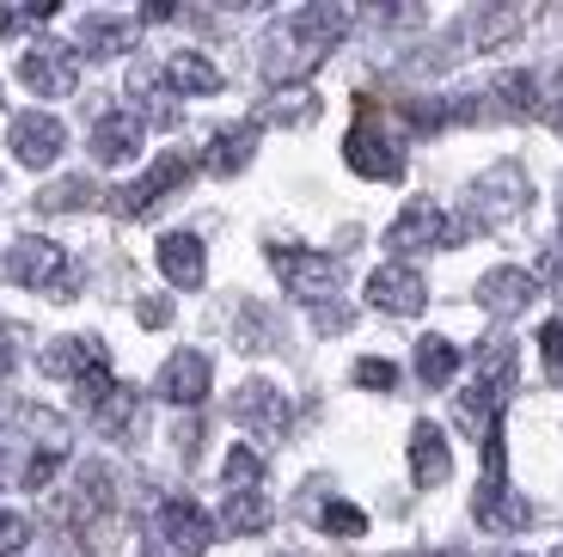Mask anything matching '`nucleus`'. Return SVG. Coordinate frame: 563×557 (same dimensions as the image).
Returning a JSON list of instances; mask_svg holds the SVG:
<instances>
[{
	"label": "nucleus",
	"mask_w": 563,
	"mask_h": 557,
	"mask_svg": "<svg viewBox=\"0 0 563 557\" xmlns=\"http://www.w3.org/2000/svg\"><path fill=\"white\" fill-rule=\"evenodd\" d=\"M92 196H99V184H92V178H62V184H49V190L37 196V209H43V215H62V209H86Z\"/></svg>",
	"instance_id": "28"
},
{
	"label": "nucleus",
	"mask_w": 563,
	"mask_h": 557,
	"mask_svg": "<svg viewBox=\"0 0 563 557\" xmlns=\"http://www.w3.org/2000/svg\"><path fill=\"white\" fill-rule=\"evenodd\" d=\"M448 472H453L448 435H441L435 423H417V429H410V478H417L422 490H435V484H448Z\"/></svg>",
	"instance_id": "20"
},
{
	"label": "nucleus",
	"mask_w": 563,
	"mask_h": 557,
	"mask_svg": "<svg viewBox=\"0 0 563 557\" xmlns=\"http://www.w3.org/2000/svg\"><path fill=\"white\" fill-rule=\"evenodd\" d=\"M533 294H539V282L527 276V270H490V276L478 282V307L496 313V319H515V313L533 307Z\"/></svg>",
	"instance_id": "18"
},
{
	"label": "nucleus",
	"mask_w": 563,
	"mask_h": 557,
	"mask_svg": "<svg viewBox=\"0 0 563 557\" xmlns=\"http://www.w3.org/2000/svg\"><path fill=\"white\" fill-rule=\"evenodd\" d=\"M166 86L172 92H184V98H209V92H221V68H214L209 56H197V50H178V56H166Z\"/></svg>",
	"instance_id": "22"
},
{
	"label": "nucleus",
	"mask_w": 563,
	"mask_h": 557,
	"mask_svg": "<svg viewBox=\"0 0 563 557\" xmlns=\"http://www.w3.org/2000/svg\"><path fill=\"white\" fill-rule=\"evenodd\" d=\"M319 527H324V533H350V539H362V533H367V515L355 509V502H324V509H319Z\"/></svg>",
	"instance_id": "31"
},
{
	"label": "nucleus",
	"mask_w": 563,
	"mask_h": 557,
	"mask_svg": "<svg viewBox=\"0 0 563 557\" xmlns=\"http://www.w3.org/2000/svg\"><path fill=\"white\" fill-rule=\"evenodd\" d=\"M190 172H197V160H190V154H159L135 184H123V190L111 196V209L123 215V221H141V215L154 209V203H166V196L178 190L184 178H190Z\"/></svg>",
	"instance_id": "7"
},
{
	"label": "nucleus",
	"mask_w": 563,
	"mask_h": 557,
	"mask_svg": "<svg viewBox=\"0 0 563 557\" xmlns=\"http://www.w3.org/2000/svg\"><path fill=\"white\" fill-rule=\"evenodd\" d=\"M312 117H319V98H312L307 86H295V92H282L276 105L257 117V129H264V123H312Z\"/></svg>",
	"instance_id": "29"
},
{
	"label": "nucleus",
	"mask_w": 563,
	"mask_h": 557,
	"mask_svg": "<svg viewBox=\"0 0 563 557\" xmlns=\"http://www.w3.org/2000/svg\"><path fill=\"white\" fill-rule=\"evenodd\" d=\"M551 557H563V545H558V551H551Z\"/></svg>",
	"instance_id": "44"
},
{
	"label": "nucleus",
	"mask_w": 563,
	"mask_h": 557,
	"mask_svg": "<svg viewBox=\"0 0 563 557\" xmlns=\"http://www.w3.org/2000/svg\"><path fill=\"white\" fill-rule=\"evenodd\" d=\"M472 515H478V527H490V533H521L527 521H533V509L508 490V478H484L478 496H472Z\"/></svg>",
	"instance_id": "16"
},
{
	"label": "nucleus",
	"mask_w": 563,
	"mask_h": 557,
	"mask_svg": "<svg viewBox=\"0 0 563 557\" xmlns=\"http://www.w3.org/2000/svg\"><path fill=\"white\" fill-rule=\"evenodd\" d=\"M545 276H551V288H558V301H563V258H545Z\"/></svg>",
	"instance_id": "40"
},
{
	"label": "nucleus",
	"mask_w": 563,
	"mask_h": 557,
	"mask_svg": "<svg viewBox=\"0 0 563 557\" xmlns=\"http://www.w3.org/2000/svg\"><path fill=\"white\" fill-rule=\"evenodd\" d=\"M43 374L86 386L92 374H111V356H104L99 337H56V343L43 349Z\"/></svg>",
	"instance_id": "13"
},
{
	"label": "nucleus",
	"mask_w": 563,
	"mask_h": 557,
	"mask_svg": "<svg viewBox=\"0 0 563 557\" xmlns=\"http://www.w3.org/2000/svg\"><path fill=\"white\" fill-rule=\"evenodd\" d=\"M269 264H276L282 288L307 301V307H331L343 288V258L331 251H307V245H269Z\"/></svg>",
	"instance_id": "4"
},
{
	"label": "nucleus",
	"mask_w": 563,
	"mask_h": 557,
	"mask_svg": "<svg viewBox=\"0 0 563 557\" xmlns=\"http://www.w3.org/2000/svg\"><path fill=\"white\" fill-rule=\"evenodd\" d=\"M515 31V13H484L478 19V43H496V37H508Z\"/></svg>",
	"instance_id": "37"
},
{
	"label": "nucleus",
	"mask_w": 563,
	"mask_h": 557,
	"mask_svg": "<svg viewBox=\"0 0 563 557\" xmlns=\"http://www.w3.org/2000/svg\"><path fill=\"white\" fill-rule=\"evenodd\" d=\"M233 423H240V429H252L257 441H282V435H288V423H295L288 392H276L269 380H245V386L233 392Z\"/></svg>",
	"instance_id": "8"
},
{
	"label": "nucleus",
	"mask_w": 563,
	"mask_h": 557,
	"mask_svg": "<svg viewBox=\"0 0 563 557\" xmlns=\"http://www.w3.org/2000/svg\"><path fill=\"white\" fill-rule=\"evenodd\" d=\"M269 521H276V509L264 502V490H233L221 509V527L227 533H264Z\"/></svg>",
	"instance_id": "24"
},
{
	"label": "nucleus",
	"mask_w": 563,
	"mask_h": 557,
	"mask_svg": "<svg viewBox=\"0 0 563 557\" xmlns=\"http://www.w3.org/2000/svg\"><path fill=\"white\" fill-rule=\"evenodd\" d=\"M558 227H563V196H558Z\"/></svg>",
	"instance_id": "42"
},
{
	"label": "nucleus",
	"mask_w": 563,
	"mask_h": 557,
	"mask_svg": "<svg viewBox=\"0 0 563 557\" xmlns=\"http://www.w3.org/2000/svg\"><path fill=\"white\" fill-rule=\"evenodd\" d=\"M178 13V7H166V0H154V7H141V19H147V25H159V19H172Z\"/></svg>",
	"instance_id": "39"
},
{
	"label": "nucleus",
	"mask_w": 563,
	"mask_h": 557,
	"mask_svg": "<svg viewBox=\"0 0 563 557\" xmlns=\"http://www.w3.org/2000/svg\"><path fill=\"white\" fill-rule=\"evenodd\" d=\"M104 509H111V466H80L68 502H56V521H62V527H74V533H86Z\"/></svg>",
	"instance_id": "15"
},
{
	"label": "nucleus",
	"mask_w": 563,
	"mask_h": 557,
	"mask_svg": "<svg viewBox=\"0 0 563 557\" xmlns=\"http://www.w3.org/2000/svg\"><path fill=\"white\" fill-rule=\"evenodd\" d=\"M135 411H141V392L135 386H111L99 404H92V423H99L104 435H129L135 429Z\"/></svg>",
	"instance_id": "26"
},
{
	"label": "nucleus",
	"mask_w": 563,
	"mask_h": 557,
	"mask_svg": "<svg viewBox=\"0 0 563 557\" xmlns=\"http://www.w3.org/2000/svg\"><path fill=\"white\" fill-rule=\"evenodd\" d=\"M7 368H13V356H7V343H0V380H7Z\"/></svg>",
	"instance_id": "41"
},
{
	"label": "nucleus",
	"mask_w": 563,
	"mask_h": 557,
	"mask_svg": "<svg viewBox=\"0 0 563 557\" xmlns=\"http://www.w3.org/2000/svg\"><path fill=\"white\" fill-rule=\"evenodd\" d=\"M62 460H68V454H62V447H43L37 460L25 466V490H43V484H49V478L62 472Z\"/></svg>",
	"instance_id": "35"
},
{
	"label": "nucleus",
	"mask_w": 563,
	"mask_h": 557,
	"mask_svg": "<svg viewBox=\"0 0 563 557\" xmlns=\"http://www.w3.org/2000/svg\"><path fill=\"white\" fill-rule=\"evenodd\" d=\"M264 484V460H257L252 447H233V454H227V496H233V490H257Z\"/></svg>",
	"instance_id": "30"
},
{
	"label": "nucleus",
	"mask_w": 563,
	"mask_h": 557,
	"mask_svg": "<svg viewBox=\"0 0 563 557\" xmlns=\"http://www.w3.org/2000/svg\"><path fill=\"white\" fill-rule=\"evenodd\" d=\"M141 135H147V123H141L135 111H111L92 123V160L99 166H123V160L141 154Z\"/></svg>",
	"instance_id": "17"
},
{
	"label": "nucleus",
	"mask_w": 563,
	"mask_h": 557,
	"mask_svg": "<svg viewBox=\"0 0 563 557\" xmlns=\"http://www.w3.org/2000/svg\"><path fill=\"white\" fill-rule=\"evenodd\" d=\"M159 270H166L172 288H202V276H209V258H202V239L197 233H166L154 245Z\"/></svg>",
	"instance_id": "19"
},
{
	"label": "nucleus",
	"mask_w": 563,
	"mask_h": 557,
	"mask_svg": "<svg viewBox=\"0 0 563 557\" xmlns=\"http://www.w3.org/2000/svg\"><path fill=\"white\" fill-rule=\"evenodd\" d=\"M527 209V172L521 166H490L478 184H472V196H465V221H472V233H484V227H508L515 215Z\"/></svg>",
	"instance_id": "6"
},
{
	"label": "nucleus",
	"mask_w": 563,
	"mask_h": 557,
	"mask_svg": "<svg viewBox=\"0 0 563 557\" xmlns=\"http://www.w3.org/2000/svg\"><path fill=\"white\" fill-rule=\"evenodd\" d=\"M367 301H374L380 313H393V319H417V313L429 307V282H422L410 264H380L374 276H367Z\"/></svg>",
	"instance_id": "12"
},
{
	"label": "nucleus",
	"mask_w": 563,
	"mask_h": 557,
	"mask_svg": "<svg viewBox=\"0 0 563 557\" xmlns=\"http://www.w3.org/2000/svg\"><path fill=\"white\" fill-rule=\"evenodd\" d=\"M490 98H503V111H508V117H521V123H527V117H539V111H545V98H539L533 74H503Z\"/></svg>",
	"instance_id": "27"
},
{
	"label": "nucleus",
	"mask_w": 563,
	"mask_h": 557,
	"mask_svg": "<svg viewBox=\"0 0 563 557\" xmlns=\"http://www.w3.org/2000/svg\"><path fill=\"white\" fill-rule=\"evenodd\" d=\"M19 80L37 98H68L80 86V62L68 56V43H37V50L19 56Z\"/></svg>",
	"instance_id": "11"
},
{
	"label": "nucleus",
	"mask_w": 563,
	"mask_h": 557,
	"mask_svg": "<svg viewBox=\"0 0 563 557\" xmlns=\"http://www.w3.org/2000/svg\"><path fill=\"white\" fill-rule=\"evenodd\" d=\"M545 111H551V129L563 135V74H558V92H551V105H545Z\"/></svg>",
	"instance_id": "38"
},
{
	"label": "nucleus",
	"mask_w": 563,
	"mask_h": 557,
	"mask_svg": "<svg viewBox=\"0 0 563 557\" xmlns=\"http://www.w3.org/2000/svg\"><path fill=\"white\" fill-rule=\"evenodd\" d=\"M135 319L147 325V331H159V325H172V301H159V294H154V301H141Z\"/></svg>",
	"instance_id": "36"
},
{
	"label": "nucleus",
	"mask_w": 563,
	"mask_h": 557,
	"mask_svg": "<svg viewBox=\"0 0 563 557\" xmlns=\"http://www.w3.org/2000/svg\"><path fill=\"white\" fill-rule=\"evenodd\" d=\"M7 148L19 154V166L43 172V166H56V154L68 148V129H62V117H49V111H19L13 129H7Z\"/></svg>",
	"instance_id": "10"
},
{
	"label": "nucleus",
	"mask_w": 563,
	"mask_h": 557,
	"mask_svg": "<svg viewBox=\"0 0 563 557\" xmlns=\"http://www.w3.org/2000/svg\"><path fill=\"white\" fill-rule=\"evenodd\" d=\"M7 276H13L19 288L49 294V301H74V288H80V270L68 264V251L49 245V239H37V233L13 239V251H7Z\"/></svg>",
	"instance_id": "3"
},
{
	"label": "nucleus",
	"mask_w": 563,
	"mask_h": 557,
	"mask_svg": "<svg viewBox=\"0 0 563 557\" xmlns=\"http://www.w3.org/2000/svg\"><path fill=\"white\" fill-rule=\"evenodd\" d=\"M25 539H31V521L19 509H0V557H19Z\"/></svg>",
	"instance_id": "34"
},
{
	"label": "nucleus",
	"mask_w": 563,
	"mask_h": 557,
	"mask_svg": "<svg viewBox=\"0 0 563 557\" xmlns=\"http://www.w3.org/2000/svg\"><path fill=\"white\" fill-rule=\"evenodd\" d=\"M465 239H472V221H465V215H441V203L417 196V203H405V215L393 221L386 245H393V258H422V251L465 245Z\"/></svg>",
	"instance_id": "2"
},
{
	"label": "nucleus",
	"mask_w": 563,
	"mask_h": 557,
	"mask_svg": "<svg viewBox=\"0 0 563 557\" xmlns=\"http://www.w3.org/2000/svg\"><path fill=\"white\" fill-rule=\"evenodd\" d=\"M209 386H214V368H209L202 349H178V356L159 368V380H154V392L166 404H202V398H209Z\"/></svg>",
	"instance_id": "14"
},
{
	"label": "nucleus",
	"mask_w": 563,
	"mask_h": 557,
	"mask_svg": "<svg viewBox=\"0 0 563 557\" xmlns=\"http://www.w3.org/2000/svg\"><path fill=\"white\" fill-rule=\"evenodd\" d=\"M80 50H86V56H123V50H135V19L86 13V25H80Z\"/></svg>",
	"instance_id": "23"
},
{
	"label": "nucleus",
	"mask_w": 563,
	"mask_h": 557,
	"mask_svg": "<svg viewBox=\"0 0 563 557\" xmlns=\"http://www.w3.org/2000/svg\"><path fill=\"white\" fill-rule=\"evenodd\" d=\"M417 374H422V386H448V380L460 374V343H453V337H422Z\"/></svg>",
	"instance_id": "25"
},
{
	"label": "nucleus",
	"mask_w": 563,
	"mask_h": 557,
	"mask_svg": "<svg viewBox=\"0 0 563 557\" xmlns=\"http://www.w3.org/2000/svg\"><path fill=\"white\" fill-rule=\"evenodd\" d=\"M435 557H465V551H435Z\"/></svg>",
	"instance_id": "43"
},
{
	"label": "nucleus",
	"mask_w": 563,
	"mask_h": 557,
	"mask_svg": "<svg viewBox=\"0 0 563 557\" xmlns=\"http://www.w3.org/2000/svg\"><path fill=\"white\" fill-rule=\"evenodd\" d=\"M343 160H350V172H362V178H374V184L405 178V154H398V141L380 129L374 98H355V129L343 135Z\"/></svg>",
	"instance_id": "5"
},
{
	"label": "nucleus",
	"mask_w": 563,
	"mask_h": 557,
	"mask_svg": "<svg viewBox=\"0 0 563 557\" xmlns=\"http://www.w3.org/2000/svg\"><path fill=\"white\" fill-rule=\"evenodd\" d=\"M257 117L252 123H227V129H214V141H209V172L214 178H233V172H245V160H252V148H257Z\"/></svg>",
	"instance_id": "21"
},
{
	"label": "nucleus",
	"mask_w": 563,
	"mask_h": 557,
	"mask_svg": "<svg viewBox=\"0 0 563 557\" xmlns=\"http://www.w3.org/2000/svg\"><path fill=\"white\" fill-rule=\"evenodd\" d=\"M355 386H367V392H393V386H398V368H393V362H380V356H362V362H355Z\"/></svg>",
	"instance_id": "33"
},
{
	"label": "nucleus",
	"mask_w": 563,
	"mask_h": 557,
	"mask_svg": "<svg viewBox=\"0 0 563 557\" xmlns=\"http://www.w3.org/2000/svg\"><path fill=\"white\" fill-rule=\"evenodd\" d=\"M154 533L172 545L178 557H202L214 545V521H209V509H197L190 496H166L154 509Z\"/></svg>",
	"instance_id": "9"
},
{
	"label": "nucleus",
	"mask_w": 563,
	"mask_h": 557,
	"mask_svg": "<svg viewBox=\"0 0 563 557\" xmlns=\"http://www.w3.org/2000/svg\"><path fill=\"white\" fill-rule=\"evenodd\" d=\"M539 356H545V374L563 386V319H545V325H539Z\"/></svg>",
	"instance_id": "32"
},
{
	"label": "nucleus",
	"mask_w": 563,
	"mask_h": 557,
	"mask_svg": "<svg viewBox=\"0 0 563 557\" xmlns=\"http://www.w3.org/2000/svg\"><path fill=\"white\" fill-rule=\"evenodd\" d=\"M350 25H355V13L338 7V0L300 7L295 19H282V25L264 37V74L269 80H300V74H312L324 62V50H331Z\"/></svg>",
	"instance_id": "1"
}]
</instances>
